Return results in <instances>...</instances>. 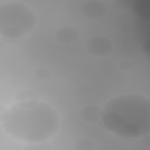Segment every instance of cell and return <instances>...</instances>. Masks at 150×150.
Here are the masks:
<instances>
[{"mask_svg": "<svg viewBox=\"0 0 150 150\" xmlns=\"http://www.w3.org/2000/svg\"><path fill=\"white\" fill-rule=\"evenodd\" d=\"M36 19L32 9L18 1H8L1 4L0 25L1 34L6 38H21L34 28Z\"/></svg>", "mask_w": 150, "mask_h": 150, "instance_id": "3", "label": "cell"}, {"mask_svg": "<svg viewBox=\"0 0 150 150\" xmlns=\"http://www.w3.org/2000/svg\"><path fill=\"white\" fill-rule=\"evenodd\" d=\"M81 11L87 17L96 18L100 17L105 13V7L100 1H89L83 4Z\"/></svg>", "mask_w": 150, "mask_h": 150, "instance_id": "4", "label": "cell"}, {"mask_svg": "<svg viewBox=\"0 0 150 150\" xmlns=\"http://www.w3.org/2000/svg\"><path fill=\"white\" fill-rule=\"evenodd\" d=\"M60 118L50 105L39 101H21L5 113V132L15 139L25 142L42 141L57 131Z\"/></svg>", "mask_w": 150, "mask_h": 150, "instance_id": "1", "label": "cell"}, {"mask_svg": "<svg viewBox=\"0 0 150 150\" xmlns=\"http://www.w3.org/2000/svg\"><path fill=\"white\" fill-rule=\"evenodd\" d=\"M149 100L139 94H126L110 100L101 118L110 132L126 138H138L149 132Z\"/></svg>", "mask_w": 150, "mask_h": 150, "instance_id": "2", "label": "cell"}, {"mask_svg": "<svg viewBox=\"0 0 150 150\" xmlns=\"http://www.w3.org/2000/svg\"><path fill=\"white\" fill-rule=\"evenodd\" d=\"M58 38L61 42L64 43H70L73 42L75 38L77 37L75 30L71 28H62L57 33Z\"/></svg>", "mask_w": 150, "mask_h": 150, "instance_id": "6", "label": "cell"}, {"mask_svg": "<svg viewBox=\"0 0 150 150\" xmlns=\"http://www.w3.org/2000/svg\"><path fill=\"white\" fill-rule=\"evenodd\" d=\"M111 44L104 38H95L88 43V50L96 55H103L110 50Z\"/></svg>", "mask_w": 150, "mask_h": 150, "instance_id": "5", "label": "cell"}]
</instances>
